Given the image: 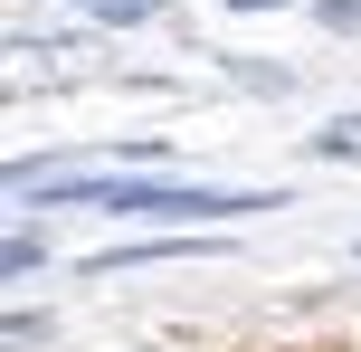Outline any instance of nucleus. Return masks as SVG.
<instances>
[{"label": "nucleus", "mask_w": 361, "mask_h": 352, "mask_svg": "<svg viewBox=\"0 0 361 352\" xmlns=\"http://www.w3.org/2000/svg\"><path fill=\"white\" fill-rule=\"evenodd\" d=\"M228 10H286V0H228Z\"/></svg>", "instance_id": "3"}, {"label": "nucleus", "mask_w": 361, "mask_h": 352, "mask_svg": "<svg viewBox=\"0 0 361 352\" xmlns=\"http://www.w3.org/2000/svg\"><path fill=\"white\" fill-rule=\"evenodd\" d=\"M314 152H324V162H361V114L324 124V133H314Z\"/></svg>", "instance_id": "2"}, {"label": "nucleus", "mask_w": 361, "mask_h": 352, "mask_svg": "<svg viewBox=\"0 0 361 352\" xmlns=\"http://www.w3.org/2000/svg\"><path fill=\"white\" fill-rule=\"evenodd\" d=\"M48 200H95L114 219H238V210H286L276 190H209V181H57Z\"/></svg>", "instance_id": "1"}, {"label": "nucleus", "mask_w": 361, "mask_h": 352, "mask_svg": "<svg viewBox=\"0 0 361 352\" xmlns=\"http://www.w3.org/2000/svg\"><path fill=\"white\" fill-rule=\"evenodd\" d=\"M86 10H95V0H86Z\"/></svg>", "instance_id": "4"}]
</instances>
